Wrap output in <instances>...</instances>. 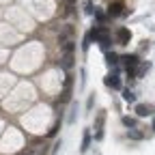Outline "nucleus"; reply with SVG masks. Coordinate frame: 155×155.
Listing matches in <instances>:
<instances>
[{"label": "nucleus", "instance_id": "aec40b11", "mask_svg": "<svg viewBox=\"0 0 155 155\" xmlns=\"http://www.w3.org/2000/svg\"><path fill=\"white\" fill-rule=\"evenodd\" d=\"M86 13H95V9H93V2H91V0H86Z\"/></svg>", "mask_w": 155, "mask_h": 155}, {"label": "nucleus", "instance_id": "f8f14e48", "mask_svg": "<svg viewBox=\"0 0 155 155\" xmlns=\"http://www.w3.org/2000/svg\"><path fill=\"white\" fill-rule=\"evenodd\" d=\"M119 61H121V58L116 56V54H106V63H108L110 67H116V65H119Z\"/></svg>", "mask_w": 155, "mask_h": 155}, {"label": "nucleus", "instance_id": "39448f33", "mask_svg": "<svg viewBox=\"0 0 155 155\" xmlns=\"http://www.w3.org/2000/svg\"><path fill=\"white\" fill-rule=\"evenodd\" d=\"M123 0H116V2H112L110 5V9H108V15L110 17H119V15H123Z\"/></svg>", "mask_w": 155, "mask_h": 155}, {"label": "nucleus", "instance_id": "4468645a", "mask_svg": "<svg viewBox=\"0 0 155 155\" xmlns=\"http://www.w3.org/2000/svg\"><path fill=\"white\" fill-rule=\"evenodd\" d=\"M123 99H125L127 104H134V101H136V95H134V93L127 88V91H123Z\"/></svg>", "mask_w": 155, "mask_h": 155}, {"label": "nucleus", "instance_id": "4be33fe9", "mask_svg": "<svg viewBox=\"0 0 155 155\" xmlns=\"http://www.w3.org/2000/svg\"><path fill=\"white\" fill-rule=\"evenodd\" d=\"M56 129H58V125H54V127L48 131V136H56Z\"/></svg>", "mask_w": 155, "mask_h": 155}, {"label": "nucleus", "instance_id": "7ed1b4c3", "mask_svg": "<svg viewBox=\"0 0 155 155\" xmlns=\"http://www.w3.org/2000/svg\"><path fill=\"white\" fill-rule=\"evenodd\" d=\"M71 86H73V78H71V75H67V78H65L63 93H61V101H69V99H71Z\"/></svg>", "mask_w": 155, "mask_h": 155}, {"label": "nucleus", "instance_id": "1a4fd4ad", "mask_svg": "<svg viewBox=\"0 0 155 155\" xmlns=\"http://www.w3.org/2000/svg\"><path fill=\"white\" fill-rule=\"evenodd\" d=\"M61 67H63L65 71H69V69L73 67V54H65V56H63V61H61Z\"/></svg>", "mask_w": 155, "mask_h": 155}, {"label": "nucleus", "instance_id": "412c9836", "mask_svg": "<svg viewBox=\"0 0 155 155\" xmlns=\"http://www.w3.org/2000/svg\"><path fill=\"white\" fill-rule=\"evenodd\" d=\"M95 140H104V129H99V131H95Z\"/></svg>", "mask_w": 155, "mask_h": 155}, {"label": "nucleus", "instance_id": "f03ea898", "mask_svg": "<svg viewBox=\"0 0 155 155\" xmlns=\"http://www.w3.org/2000/svg\"><path fill=\"white\" fill-rule=\"evenodd\" d=\"M129 41H131V30L121 26L119 30H116V43H119V45H127Z\"/></svg>", "mask_w": 155, "mask_h": 155}, {"label": "nucleus", "instance_id": "ddd939ff", "mask_svg": "<svg viewBox=\"0 0 155 155\" xmlns=\"http://www.w3.org/2000/svg\"><path fill=\"white\" fill-rule=\"evenodd\" d=\"M104 121H106V112H99V116H97V121H95V129L97 131L104 127Z\"/></svg>", "mask_w": 155, "mask_h": 155}, {"label": "nucleus", "instance_id": "f257e3e1", "mask_svg": "<svg viewBox=\"0 0 155 155\" xmlns=\"http://www.w3.org/2000/svg\"><path fill=\"white\" fill-rule=\"evenodd\" d=\"M88 37H91V41L99 43L104 50H108V45H110V41H112V37H110V32H108L106 26H95V28L88 32Z\"/></svg>", "mask_w": 155, "mask_h": 155}, {"label": "nucleus", "instance_id": "9d476101", "mask_svg": "<svg viewBox=\"0 0 155 155\" xmlns=\"http://www.w3.org/2000/svg\"><path fill=\"white\" fill-rule=\"evenodd\" d=\"M127 138H129V140H142V138H144V134L138 131L136 127H131V129H127Z\"/></svg>", "mask_w": 155, "mask_h": 155}, {"label": "nucleus", "instance_id": "a211bd4d", "mask_svg": "<svg viewBox=\"0 0 155 155\" xmlns=\"http://www.w3.org/2000/svg\"><path fill=\"white\" fill-rule=\"evenodd\" d=\"M88 45H91V37H88V35H86V37H84V39H82V50H84V52H86V50H88Z\"/></svg>", "mask_w": 155, "mask_h": 155}, {"label": "nucleus", "instance_id": "20e7f679", "mask_svg": "<svg viewBox=\"0 0 155 155\" xmlns=\"http://www.w3.org/2000/svg\"><path fill=\"white\" fill-rule=\"evenodd\" d=\"M121 61L125 63V67H127V69H136V67L140 65L138 54H125V56H121Z\"/></svg>", "mask_w": 155, "mask_h": 155}, {"label": "nucleus", "instance_id": "f3484780", "mask_svg": "<svg viewBox=\"0 0 155 155\" xmlns=\"http://www.w3.org/2000/svg\"><path fill=\"white\" fill-rule=\"evenodd\" d=\"M123 125L131 129V127H136V121H134V119H129V116H123Z\"/></svg>", "mask_w": 155, "mask_h": 155}, {"label": "nucleus", "instance_id": "2eb2a0df", "mask_svg": "<svg viewBox=\"0 0 155 155\" xmlns=\"http://www.w3.org/2000/svg\"><path fill=\"white\" fill-rule=\"evenodd\" d=\"M73 50H75V43H73V41L63 43V52H65V54H73Z\"/></svg>", "mask_w": 155, "mask_h": 155}, {"label": "nucleus", "instance_id": "6ab92c4d", "mask_svg": "<svg viewBox=\"0 0 155 155\" xmlns=\"http://www.w3.org/2000/svg\"><path fill=\"white\" fill-rule=\"evenodd\" d=\"M93 106H95V95H91V97H88V101H86V110H93Z\"/></svg>", "mask_w": 155, "mask_h": 155}, {"label": "nucleus", "instance_id": "6e6552de", "mask_svg": "<svg viewBox=\"0 0 155 155\" xmlns=\"http://www.w3.org/2000/svg\"><path fill=\"white\" fill-rule=\"evenodd\" d=\"M136 114H138V116H151L153 114V108L147 106V104H138V106H136Z\"/></svg>", "mask_w": 155, "mask_h": 155}, {"label": "nucleus", "instance_id": "5701e85b", "mask_svg": "<svg viewBox=\"0 0 155 155\" xmlns=\"http://www.w3.org/2000/svg\"><path fill=\"white\" fill-rule=\"evenodd\" d=\"M153 131H155V119H153Z\"/></svg>", "mask_w": 155, "mask_h": 155}, {"label": "nucleus", "instance_id": "9b49d317", "mask_svg": "<svg viewBox=\"0 0 155 155\" xmlns=\"http://www.w3.org/2000/svg\"><path fill=\"white\" fill-rule=\"evenodd\" d=\"M88 144H91V131L84 129V138H82V147H80V151L86 153V151H88Z\"/></svg>", "mask_w": 155, "mask_h": 155}, {"label": "nucleus", "instance_id": "423d86ee", "mask_svg": "<svg viewBox=\"0 0 155 155\" xmlns=\"http://www.w3.org/2000/svg\"><path fill=\"white\" fill-rule=\"evenodd\" d=\"M71 35H73V26H71V24H67V26L61 30V35H58V41H61V45L69 41V37H71Z\"/></svg>", "mask_w": 155, "mask_h": 155}, {"label": "nucleus", "instance_id": "0eeeda50", "mask_svg": "<svg viewBox=\"0 0 155 155\" xmlns=\"http://www.w3.org/2000/svg\"><path fill=\"white\" fill-rule=\"evenodd\" d=\"M104 82H106V86H110V88H116V91L121 88V80H119V78H116V73L108 75V78H106Z\"/></svg>", "mask_w": 155, "mask_h": 155}, {"label": "nucleus", "instance_id": "dca6fc26", "mask_svg": "<svg viewBox=\"0 0 155 155\" xmlns=\"http://www.w3.org/2000/svg\"><path fill=\"white\" fill-rule=\"evenodd\" d=\"M75 112H78V104H71V112H69L67 123H73V121H75Z\"/></svg>", "mask_w": 155, "mask_h": 155}]
</instances>
